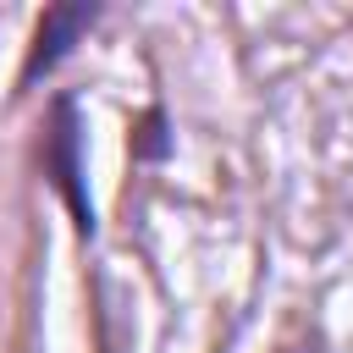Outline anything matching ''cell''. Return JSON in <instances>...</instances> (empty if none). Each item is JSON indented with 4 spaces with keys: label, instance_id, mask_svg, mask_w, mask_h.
I'll return each mask as SVG.
<instances>
[{
    "label": "cell",
    "instance_id": "obj_1",
    "mask_svg": "<svg viewBox=\"0 0 353 353\" xmlns=\"http://www.w3.org/2000/svg\"><path fill=\"white\" fill-rule=\"evenodd\" d=\"M39 171L50 182V193L66 204L77 237L88 243L99 232L94 199H88V149H83V105L72 88H61L44 110V138H39Z\"/></svg>",
    "mask_w": 353,
    "mask_h": 353
},
{
    "label": "cell",
    "instance_id": "obj_2",
    "mask_svg": "<svg viewBox=\"0 0 353 353\" xmlns=\"http://www.w3.org/2000/svg\"><path fill=\"white\" fill-rule=\"evenodd\" d=\"M99 17H105L99 0H55V6H44L39 22H33V33H28V50H22V66H17V88L11 94L22 99L44 77H55L72 61V50L99 28Z\"/></svg>",
    "mask_w": 353,
    "mask_h": 353
},
{
    "label": "cell",
    "instance_id": "obj_3",
    "mask_svg": "<svg viewBox=\"0 0 353 353\" xmlns=\"http://www.w3.org/2000/svg\"><path fill=\"white\" fill-rule=\"evenodd\" d=\"M171 149H176V138H171L165 105L149 99V105L132 116V127H127V154H132V165H160V160H171Z\"/></svg>",
    "mask_w": 353,
    "mask_h": 353
}]
</instances>
